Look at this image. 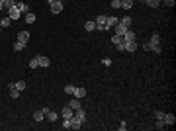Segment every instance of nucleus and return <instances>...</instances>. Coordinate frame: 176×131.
Masks as SVG:
<instances>
[{
	"instance_id": "obj_1",
	"label": "nucleus",
	"mask_w": 176,
	"mask_h": 131,
	"mask_svg": "<svg viewBox=\"0 0 176 131\" xmlns=\"http://www.w3.org/2000/svg\"><path fill=\"white\" fill-rule=\"evenodd\" d=\"M143 49H145V51H157V53H161V39H158V35H153L151 41L143 45Z\"/></svg>"
},
{
	"instance_id": "obj_2",
	"label": "nucleus",
	"mask_w": 176,
	"mask_h": 131,
	"mask_svg": "<svg viewBox=\"0 0 176 131\" xmlns=\"http://www.w3.org/2000/svg\"><path fill=\"white\" fill-rule=\"evenodd\" d=\"M112 43L116 45V49L117 51H123V45H125V39H123V35H112Z\"/></svg>"
},
{
	"instance_id": "obj_3",
	"label": "nucleus",
	"mask_w": 176,
	"mask_h": 131,
	"mask_svg": "<svg viewBox=\"0 0 176 131\" xmlns=\"http://www.w3.org/2000/svg\"><path fill=\"white\" fill-rule=\"evenodd\" d=\"M96 31H106V16H96Z\"/></svg>"
},
{
	"instance_id": "obj_4",
	"label": "nucleus",
	"mask_w": 176,
	"mask_h": 131,
	"mask_svg": "<svg viewBox=\"0 0 176 131\" xmlns=\"http://www.w3.org/2000/svg\"><path fill=\"white\" fill-rule=\"evenodd\" d=\"M20 16H22V12L16 8V4H14L12 8H8V18H10V20H18Z\"/></svg>"
},
{
	"instance_id": "obj_5",
	"label": "nucleus",
	"mask_w": 176,
	"mask_h": 131,
	"mask_svg": "<svg viewBox=\"0 0 176 131\" xmlns=\"http://www.w3.org/2000/svg\"><path fill=\"white\" fill-rule=\"evenodd\" d=\"M117 22H119V20H117L116 16H106V31H110Z\"/></svg>"
},
{
	"instance_id": "obj_6",
	"label": "nucleus",
	"mask_w": 176,
	"mask_h": 131,
	"mask_svg": "<svg viewBox=\"0 0 176 131\" xmlns=\"http://www.w3.org/2000/svg\"><path fill=\"white\" fill-rule=\"evenodd\" d=\"M61 12H63V2H59V0L51 2V14H61Z\"/></svg>"
},
{
	"instance_id": "obj_7",
	"label": "nucleus",
	"mask_w": 176,
	"mask_h": 131,
	"mask_svg": "<svg viewBox=\"0 0 176 131\" xmlns=\"http://www.w3.org/2000/svg\"><path fill=\"white\" fill-rule=\"evenodd\" d=\"M73 94H74V98H84L86 96V88H82V86H74V90H73Z\"/></svg>"
},
{
	"instance_id": "obj_8",
	"label": "nucleus",
	"mask_w": 176,
	"mask_h": 131,
	"mask_svg": "<svg viewBox=\"0 0 176 131\" xmlns=\"http://www.w3.org/2000/svg\"><path fill=\"white\" fill-rule=\"evenodd\" d=\"M80 127H82V121L73 113V117H70V129H80Z\"/></svg>"
},
{
	"instance_id": "obj_9",
	"label": "nucleus",
	"mask_w": 176,
	"mask_h": 131,
	"mask_svg": "<svg viewBox=\"0 0 176 131\" xmlns=\"http://www.w3.org/2000/svg\"><path fill=\"white\" fill-rule=\"evenodd\" d=\"M174 121H176V117L172 113H165V116H162V123L165 125H174Z\"/></svg>"
},
{
	"instance_id": "obj_10",
	"label": "nucleus",
	"mask_w": 176,
	"mask_h": 131,
	"mask_svg": "<svg viewBox=\"0 0 176 131\" xmlns=\"http://www.w3.org/2000/svg\"><path fill=\"white\" fill-rule=\"evenodd\" d=\"M127 30H129V27H125L123 24H119V22H117L116 26H114V31H116V35H123V34H125V31H127Z\"/></svg>"
},
{
	"instance_id": "obj_11",
	"label": "nucleus",
	"mask_w": 176,
	"mask_h": 131,
	"mask_svg": "<svg viewBox=\"0 0 176 131\" xmlns=\"http://www.w3.org/2000/svg\"><path fill=\"white\" fill-rule=\"evenodd\" d=\"M137 47H139V45H137V41H127V43L123 45V51L133 53V51H137Z\"/></svg>"
},
{
	"instance_id": "obj_12",
	"label": "nucleus",
	"mask_w": 176,
	"mask_h": 131,
	"mask_svg": "<svg viewBox=\"0 0 176 131\" xmlns=\"http://www.w3.org/2000/svg\"><path fill=\"white\" fill-rule=\"evenodd\" d=\"M43 112H45V116H47L49 121H57V117H59L57 112H51V110H47V108H43Z\"/></svg>"
},
{
	"instance_id": "obj_13",
	"label": "nucleus",
	"mask_w": 176,
	"mask_h": 131,
	"mask_svg": "<svg viewBox=\"0 0 176 131\" xmlns=\"http://www.w3.org/2000/svg\"><path fill=\"white\" fill-rule=\"evenodd\" d=\"M69 108L73 110V112H77L78 108H82V106H80V100H78V98H73V100L69 102Z\"/></svg>"
},
{
	"instance_id": "obj_14",
	"label": "nucleus",
	"mask_w": 176,
	"mask_h": 131,
	"mask_svg": "<svg viewBox=\"0 0 176 131\" xmlns=\"http://www.w3.org/2000/svg\"><path fill=\"white\" fill-rule=\"evenodd\" d=\"M74 116H77L78 120L82 121V123H84V121H86V112H84V110H82V108H78L77 112H74Z\"/></svg>"
},
{
	"instance_id": "obj_15",
	"label": "nucleus",
	"mask_w": 176,
	"mask_h": 131,
	"mask_svg": "<svg viewBox=\"0 0 176 131\" xmlns=\"http://www.w3.org/2000/svg\"><path fill=\"white\" fill-rule=\"evenodd\" d=\"M18 41L28 43L29 41V34H28V31H20V34H18Z\"/></svg>"
},
{
	"instance_id": "obj_16",
	"label": "nucleus",
	"mask_w": 176,
	"mask_h": 131,
	"mask_svg": "<svg viewBox=\"0 0 176 131\" xmlns=\"http://www.w3.org/2000/svg\"><path fill=\"white\" fill-rule=\"evenodd\" d=\"M73 110L69 108V106H67V108H63V120H70V117H73Z\"/></svg>"
},
{
	"instance_id": "obj_17",
	"label": "nucleus",
	"mask_w": 176,
	"mask_h": 131,
	"mask_svg": "<svg viewBox=\"0 0 176 131\" xmlns=\"http://www.w3.org/2000/svg\"><path fill=\"white\" fill-rule=\"evenodd\" d=\"M37 63H39V67H45V69L49 67V59H47V57H41V55H37Z\"/></svg>"
},
{
	"instance_id": "obj_18",
	"label": "nucleus",
	"mask_w": 176,
	"mask_h": 131,
	"mask_svg": "<svg viewBox=\"0 0 176 131\" xmlns=\"http://www.w3.org/2000/svg\"><path fill=\"white\" fill-rule=\"evenodd\" d=\"M16 8H18L22 14H28L29 12V8H28V4H24V2H16Z\"/></svg>"
},
{
	"instance_id": "obj_19",
	"label": "nucleus",
	"mask_w": 176,
	"mask_h": 131,
	"mask_svg": "<svg viewBox=\"0 0 176 131\" xmlns=\"http://www.w3.org/2000/svg\"><path fill=\"white\" fill-rule=\"evenodd\" d=\"M123 39H125V43H127V41H135V34L127 30V31L123 34Z\"/></svg>"
},
{
	"instance_id": "obj_20",
	"label": "nucleus",
	"mask_w": 176,
	"mask_h": 131,
	"mask_svg": "<svg viewBox=\"0 0 176 131\" xmlns=\"http://www.w3.org/2000/svg\"><path fill=\"white\" fill-rule=\"evenodd\" d=\"M43 117H45V112H43V110H37V112L33 113V120H35V121H41Z\"/></svg>"
},
{
	"instance_id": "obj_21",
	"label": "nucleus",
	"mask_w": 176,
	"mask_h": 131,
	"mask_svg": "<svg viewBox=\"0 0 176 131\" xmlns=\"http://www.w3.org/2000/svg\"><path fill=\"white\" fill-rule=\"evenodd\" d=\"M131 6H133V0H121V8L123 10H129Z\"/></svg>"
},
{
	"instance_id": "obj_22",
	"label": "nucleus",
	"mask_w": 176,
	"mask_h": 131,
	"mask_svg": "<svg viewBox=\"0 0 176 131\" xmlns=\"http://www.w3.org/2000/svg\"><path fill=\"white\" fill-rule=\"evenodd\" d=\"M84 30L86 31H96V24L94 22H86L84 24Z\"/></svg>"
},
{
	"instance_id": "obj_23",
	"label": "nucleus",
	"mask_w": 176,
	"mask_h": 131,
	"mask_svg": "<svg viewBox=\"0 0 176 131\" xmlns=\"http://www.w3.org/2000/svg\"><path fill=\"white\" fill-rule=\"evenodd\" d=\"M119 24H123L125 27H129V26H131V18H129V16H123V18L119 20Z\"/></svg>"
},
{
	"instance_id": "obj_24",
	"label": "nucleus",
	"mask_w": 176,
	"mask_h": 131,
	"mask_svg": "<svg viewBox=\"0 0 176 131\" xmlns=\"http://www.w3.org/2000/svg\"><path fill=\"white\" fill-rule=\"evenodd\" d=\"M143 2H147V6H151V8H157L161 4V0H143Z\"/></svg>"
},
{
	"instance_id": "obj_25",
	"label": "nucleus",
	"mask_w": 176,
	"mask_h": 131,
	"mask_svg": "<svg viewBox=\"0 0 176 131\" xmlns=\"http://www.w3.org/2000/svg\"><path fill=\"white\" fill-rule=\"evenodd\" d=\"M10 24H12V20L8 18V16H6V18H2V20H0V26H2V27H8Z\"/></svg>"
},
{
	"instance_id": "obj_26",
	"label": "nucleus",
	"mask_w": 176,
	"mask_h": 131,
	"mask_svg": "<svg viewBox=\"0 0 176 131\" xmlns=\"http://www.w3.org/2000/svg\"><path fill=\"white\" fill-rule=\"evenodd\" d=\"M14 49H16V51H24V49H26V43L16 41V43H14Z\"/></svg>"
},
{
	"instance_id": "obj_27",
	"label": "nucleus",
	"mask_w": 176,
	"mask_h": 131,
	"mask_svg": "<svg viewBox=\"0 0 176 131\" xmlns=\"http://www.w3.org/2000/svg\"><path fill=\"white\" fill-rule=\"evenodd\" d=\"M14 86H16V90H20V92H22V90L26 88V82H24V80H18V82H14Z\"/></svg>"
},
{
	"instance_id": "obj_28",
	"label": "nucleus",
	"mask_w": 176,
	"mask_h": 131,
	"mask_svg": "<svg viewBox=\"0 0 176 131\" xmlns=\"http://www.w3.org/2000/svg\"><path fill=\"white\" fill-rule=\"evenodd\" d=\"M26 22L28 24H33V22H35V16H33L31 12H28V14H26Z\"/></svg>"
},
{
	"instance_id": "obj_29",
	"label": "nucleus",
	"mask_w": 176,
	"mask_h": 131,
	"mask_svg": "<svg viewBox=\"0 0 176 131\" xmlns=\"http://www.w3.org/2000/svg\"><path fill=\"white\" fill-rule=\"evenodd\" d=\"M10 96H12V98H14V100H18V98H20V90H16V88H12V90H10Z\"/></svg>"
},
{
	"instance_id": "obj_30",
	"label": "nucleus",
	"mask_w": 176,
	"mask_h": 131,
	"mask_svg": "<svg viewBox=\"0 0 176 131\" xmlns=\"http://www.w3.org/2000/svg\"><path fill=\"white\" fill-rule=\"evenodd\" d=\"M14 4H16V0H4V8H6V10H8V8H12Z\"/></svg>"
},
{
	"instance_id": "obj_31",
	"label": "nucleus",
	"mask_w": 176,
	"mask_h": 131,
	"mask_svg": "<svg viewBox=\"0 0 176 131\" xmlns=\"http://www.w3.org/2000/svg\"><path fill=\"white\" fill-rule=\"evenodd\" d=\"M29 67H31V69H37V67H39V63H37V57L29 61Z\"/></svg>"
},
{
	"instance_id": "obj_32",
	"label": "nucleus",
	"mask_w": 176,
	"mask_h": 131,
	"mask_svg": "<svg viewBox=\"0 0 176 131\" xmlns=\"http://www.w3.org/2000/svg\"><path fill=\"white\" fill-rule=\"evenodd\" d=\"M112 8H121V0H112Z\"/></svg>"
},
{
	"instance_id": "obj_33",
	"label": "nucleus",
	"mask_w": 176,
	"mask_h": 131,
	"mask_svg": "<svg viewBox=\"0 0 176 131\" xmlns=\"http://www.w3.org/2000/svg\"><path fill=\"white\" fill-rule=\"evenodd\" d=\"M73 90H74V84H67V86H65V92L67 94H73Z\"/></svg>"
},
{
	"instance_id": "obj_34",
	"label": "nucleus",
	"mask_w": 176,
	"mask_h": 131,
	"mask_svg": "<svg viewBox=\"0 0 176 131\" xmlns=\"http://www.w3.org/2000/svg\"><path fill=\"white\" fill-rule=\"evenodd\" d=\"M117 129H119V131H125V129H127V123H125V121H121V123L117 125Z\"/></svg>"
},
{
	"instance_id": "obj_35",
	"label": "nucleus",
	"mask_w": 176,
	"mask_h": 131,
	"mask_svg": "<svg viewBox=\"0 0 176 131\" xmlns=\"http://www.w3.org/2000/svg\"><path fill=\"white\" fill-rule=\"evenodd\" d=\"M63 127H65V129H70V120H65V121H63Z\"/></svg>"
},
{
	"instance_id": "obj_36",
	"label": "nucleus",
	"mask_w": 176,
	"mask_h": 131,
	"mask_svg": "<svg viewBox=\"0 0 176 131\" xmlns=\"http://www.w3.org/2000/svg\"><path fill=\"white\" fill-rule=\"evenodd\" d=\"M162 116H165L162 112H155V120H162Z\"/></svg>"
},
{
	"instance_id": "obj_37",
	"label": "nucleus",
	"mask_w": 176,
	"mask_h": 131,
	"mask_svg": "<svg viewBox=\"0 0 176 131\" xmlns=\"http://www.w3.org/2000/svg\"><path fill=\"white\" fill-rule=\"evenodd\" d=\"M102 65H104V67H110L112 61H110V59H102Z\"/></svg>"
},
{
	"instance_id": "obj_38",
	"label": "nucleus",
	"mask_w": 176,
	"mask_h": 131,
	"mask_svg": "<svg viewBox=\"0 0 176 131\" xmlns=\"http://www.w3.org/2000/svg\"><path fill=\"white\" fill-rule=\"evenodd\" d=\"M162 2H165L166 6H174V0H162Z\"/></svg>"
},
{
	"instance_id": "obj_39",
	"label": "nucleus",
	"mask_w": 176,
	"mask_h": 131,
	"mask_svg": "<svg viewBox=\"0 0 176 131\" xmlns=\"http://www.w3.org/2000/svg\"><path fill=\"white\" fill-rule=\"evenodd\" d=\"M2 8H4V0H0V10H2Z\"/></svg>"
},
{
	"instance_id": "obj_40",
	"label": "nucleus",
	"mask_w": 176,
	"mask_h": 131,
	"mask_svg": "<svg viewBox=\"0 0 176 131\" xmlns=\"http://www.w3.org/2000/svg\"><path fill=\"white\" fill-rule=\"evenodd\" d=\"M47 2H49V4H51V2H55V0H47Z\"/></svg>"
},
{
	"instance_id": "obj_41",
	"label": "nucleus",
	"mask_w": 176,
	"mask_h": 131,
	"mask_svg": "<svg viewBox=\"0 0 176 131\" xmlns=\"http://www.w3.org/2000/svg\"><path fill=\"white\" fill-rule=\"evenodd\" d=\"M59 2H63V0H59Z\"/></svg>"
},
{
	"instance_id": "obj_42",
	"label": "nucleus",
	"mask_w": 176,
	"mask_h": 131,
	"mask_svg": "<svg viewBox=\"0 0 176 131\" xmlns=\"http://www.w3.org/2000/svg\"><path fill=\"white\" fill-rule=\"evenodd\" d=\"M141 2H143V0H141Z\"/></svg>"
},
{
	"instance_id": "obj_43",
	"label": "nucleus",
	"mask_w": 176,
	"mask_h": 131,
	"mask_svg": "<svg viewBox=\"0 0 176 131\" xmlns=\"http://www.w3.org/2000/svg\"><path fill=\"white\" fill-rule=\"evenodd\" d=\"M0 27H2V26H0Z\"/></svg>"
}]
</instances>
